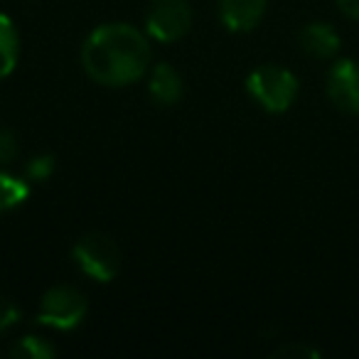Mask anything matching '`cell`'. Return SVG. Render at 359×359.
Segmentation results:
<instances>
[{"label":"cell","instance_id":"obj_5","mask_svg":"<svg viewBox=\"0 0 359 359\" xmlns=\"http://www.w3.org/2000/svg\"><path fill=\"white\" fill-rule=\"evenodd\" d=\"M190 0H153L145 15V32L158 42H175L190 32Z\"/></svg>","mask_w":359,"mask_h":359},{"label":"cell","instance_id":"obj_3","mask_svg":"<svg viewBox=\"0 0 359 359\" xmlns=\"http://www.w3.org/2000/svg\"><path fill=\"white\" fill-rule=\"evenodd\" d=\"M76 266L84 271L89 278L99 280V283H109L118 276L121 269V251L116 241L109 234L101 231H91L84 234L72 249Z\"/></svg>","mask_w":359,"mask_h":359},{"label":"cell","instance_id":"obj_17","mask_svg":"<svg viewBox=\"0 0 359 359\" xmlns=\"http://www.w3.org/2000/svg\"><path fill=\"white\" fill-rule=\"evenodd\" d=\"M334 3H337V8L344 13V15L359 20V0H334Z\"/></svg>","mask_w":359,"mask_h":359},{"label":"cell","instance_id":"obj_2","mask_svg":"<svg viewBox=\"0 0 359 359\" xmlns=\"http://www.w3.org/2000/svg\"><path fill=\"white\" fill-rule=\"evenodd\" d=\"M249 96L269 114H283L298 96V79L293 72L276 65H264L246 76Z\"/></svg>","mask_w":359,"mask_h":359},{"label":"cell","instance_id":"obj_16","mask_svg":"<svg viewBox=\"0 0 359 359\" xmlns=\"http://www.w3.org/2000/svg\"><path fill=\"white\" fill-rule=\"evenodd\" d=\"M20 318H22L20 308H18L11 298L0 295V334L8 332L11 327H15V325L20 323Z\"/></svg>","mask_w":359,"mask_h":359},{"label":"cell","instance_id":"obj_8","mask_svg":"<svg viewBox=\"0 0 359 359\" xmlns=\"http://www.w3.org/2000/svg\"><path fill=\"white\" fill-rule=\"evenodd\" d=\"M300 50L315 60H330L339 50V35L327 22H310L298 35Z\"/></svg>","mask_w":359,"mask_h":359},{"label":"cell","instance_id":"obj_7","mask_svg":"<svg viewBox=\"0 0 359 359\" xmlns=\"http://www.w3.org/2000/svg\"><path fill=\"white\" fill-rule=\"evenodd\" d=\"M269 0H219V18L226 30L249 32L261 22Z\"/></svg>","mask_w":359,"mask_h":359},{"label":"cell","instance_id":"obj_15","mask_svg":"<svg viewBox=\"0 0 359 359\" xmlns=\"http://www.w3.org/2000/svg\"><path fill=\"white\" fill-rule=\"evenodd\" d=\"M273 357H283V359H318L320 352L315 347H310V344L288 342V344H280V347L273 352Z\"/></svg>","mask_w":359,"mask_h":359},{"label":"cell","instance_id":"obj_10","mask_svg":"<svg viewBox=\"0 0 359 359\" xmlns=\"http://www.w3.org/2000/svg\"><path fill=\"white\" fill-rule=\"evenodd\" d=\"M18 60H20V35L11 18L0 13V79L13 74Z\"/></svg>","mask_w":359,"mask_h":359},{"label":"cell","instance_id":"obj_1","mask_svg":"<svg viewBox=\"0 0 359 359\" xmlns=\"http://www.w3.org/2000/svg\"><path fill=\"white\" fill-rule=\"evenodd\" d=\"M150 42L128 22H106L81 45V65L101 86H128L150 69Z\"/></svg>","mask_w":359,"mask_h":359},{"label":"cell","instance_id":"obj_6","mask_svg":"<svg viewBox=\"0 0 359 359\" xmlns=\"http://www.w3.org/2000/svg\"><path fill=\"white\" fill-rule=\"evenodd\" d=\"M327 96L339 111L359 116V62H334L327 72Z\"/></svg>","mask_w":359,"mask_h":359},{"label":"cell","instance_id":"obj_12","mask_svg":"<svg viewBox=\"0 0 359 359\" xmlns=\"http://www.w3.org/2000/svg\"><path fill=\"white\" fill-rule=\"evenodd\" d=\"M57 354V347L47 337H37V334H25L11 347V357L20 359H50Z\"/></svg>","mask_w":359,"mask_h":359},{"label":"cell","instance_id":"obj_11","mask_svg":"<svg viewBox=\"0 0 359 359\" xmlns=\"http://www.w3.org/2000/svg\"><path fill=\"white\" fill-rule=\"evenodd\" d=\"M30 197V185L25 177L0 170V215L15 210Z\"/></svg>","mask_w":359,"mask_h":359},{"label":"cell","instance_id":"obj_14","mask_svg":"<svg viewBox=\"0 0 359 359\" xmlns=\"http://www.w3.org/2000/svg\"><path fill=\"white\" fill-rule=\"evenodd\" d=\"M20 155V145L11 128L0 126V165H11Z\"/></svg>","mask_w":359,"mask_h":359},{"label":"cell","instance_id":"obj_13","mask_svg":"<svg viewBox=\"0 0 359 359\" xmlns=\"http://www.w3.org/2000/svg\"><path fill=\"white\" fill-rule=\"evenodd\" d=\"M55 168H57V160L52 158V155H37V158H32L30 163H27L25 175L32 182H45V180L52 177Z\"/></svg>","mask_w":359,"mask_h":359},{"label":"cell","instance_id":"obj_4","mask_svg":"<svg viewBox=\"0 0 359 359\" xmlns=\"http://www.w3.org/2000/svg\"><path fill=\"white\" fill-rule=\"evenodd\" d=\"M89 310V300L81 290L74 285H52L40 300V310H37V323L52 330H74L81 325Z\"/></svg>","mask_w":359,"mask_h":359},{"label":"cell","instance_id":"obj_9","mask_svg":"<svg viewBox=\"0 0 359 359\" xmlns=\"http://www.w3.org/2000/svg\"><path fill=\"white\" fill-rule=\"evenodd\" d=\"M182 76L168 62H158L150 69L148 79V94L153 96V101H158L160 106H172L182 99Z\"/></svg>","mask_w":359,"mask_h":359}]
</instances>
